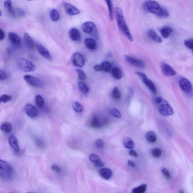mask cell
Segmentation results:
<instances>
[{
    "label": "cell",
    "instance_id": "obj_12",
    "mask_svg": "<svg viewBox=\"0 0 193 193\" xmlns=\"http://www.w3.org/2000/svg\"><path fill=\"white\" fill-rule=\"evenodd\" d=\"M38 52L43 57L47 60L50 61L52 59V56L50 52L45 47L40 44H37L36 45Z\"/></svg>",
    "mask_w": 193,
    "mask_h": 193
},
{
    "label": "cell",
    "instance_id": "obj_57",
    "mask_svg": "<svg viewBox=\"0 0 193 193\" xmlns=\"http://www.w3.org/2000/svg\"><path fill=\"white\" fill-rule=\"evenodd\" d=\"M27 1H33V0H27Z\"/></svg>",
    "mask_w": 193,
    "mask_h": 193
},
{
    "label": "cell",
    "instance_id": "obj_30",
    "mask_svg": "<svg viewBox=\"0 0 193 193\" xmlns=\"http://www.w3.org/2000/svg\"><path fill=\"white\" fill-rule=\"evenodd\" d=\"M50 17L52 21L56 22L59 20L60 14L59 12L55 9H52L50 12Z\"/></svg>",
    "mask_w": 193,
    "mask_h": 193
},
{
    "label": "cell",
    "instance_id": "obj_50",
    "mask_svg": "<svg viewBox=\"0 0 193 193\" xmlns=\"http://www.w3.org/2000/svg\"><path fill=\"white\" fill-rule=\"evenodd\" d=\"M94 165L96 167H101L105 166V163H103L102 161L101 160L97 162L96 163H94Z\"/></svg>",
    "mask_w": 193,
    "mask_h": 193
},
{
    "label": "cell",
    "instance_id": "obj_26",
    "mask_svg": "<svg viewBox=\"0 0 193 193\" xmlns=\"http://www.w3.org/2000/svg\"><path fill=\"white\" fill-rule=\"evenodd\" d=\"M12 170L0 169V177L3 179L8 180L12 178Z\"/></svg>",
    "mask_w": 193,
    "mask_h": 193
},
{
    "label": "cell",
    "instance_id": "obj_44",
    "mask_svg": "<svg viewBox=\"0 0 193 193\" xmlns=\"http://www.w3.org/2000/svg\"><path fill=\"white\" fill-rule=\"evenodd\" d=\"M185 46L187 48L192 50L193 48V40L192 38L185 40Z\"/></svg>",
    "mask_w": 193,
    "mask_h": 193
},
{
    "label": "cell",
    "instance_id": "obj_24",
    "mask_svg": "<svg viewBox=\"0 0 193 193\" xmlns=\"http://www.w3.org/2000/svg\"><path fill=\"white\" fill-rule=\"evenodd\" d=\"M24 40L27 46L29 48L32 49L34 47V42L33 39L27 33H25L24 35Z\"/></svg>",
    "mask_w": 193,
    "mask_h": 193
},
{
    "label": "cell",
    "instance_id": "obj_36",
    "mask_svg": "<svg viewBox=\"0 0 193 193\" xmlns=\"http://www.w3.org/2000/svg\"><path fill=\"white\" fill-rule=\"evenodd\" d=\"M112 97L115 100H119L121 97V94L117 87H115L112 92Z\"/></svg>",
    "mask_w": 193,
    "mask_h": 193
},
{
    "label": "cell",
    "instance_id": "obj_53",
    "mask_svg": "<svg viewBox=\"0 0 193 193\" xmlns=\"http://www.w3.org/2000/svg\"><path fill=\"white\" fill-rule=\"evenodd\" d=\"M134 91L132 88H130L129 89V91L128 93V96L129 98H131L133 95Z\"/></svg>",
    "mask_w": 193,
    "mask_h": 193
},
{
    "label": "cell",
    "instance_id": "obj_43",
    "mask_svg": "<svg viewBox=\"0 0 193 193\" xmlns=\"http://www.w3.org/2000/svg\"><path fill=\"white\" fill-rule=\"evenodd\" d=\"M162 154L161 151L158 148H155L152 150V156L156 158H158L161 156Z\"/></svg>",
    "mask_w": 193,
    "mask_h": 193
},
{
    "label": "cell",
    "instance_id": "obj_33",
    "mask_svg": "<svg viewBox=\"0 0 193 193\" xmlns=\"http://www.w3.org/2000/svg\"><path fill=\"white\" fill-rule=\"evenodd\" d=\"M147 188L146 185H141L133 189L132 192L133 193H143L146 191Z\"/></svg>",
    "mask_w": 193,
    "mask_h": 193
},
{
    "label": "cell",
    "instance_id": "obj_41",
    "mask_svg": "<svg viewBox=\"0 0 193 193\" xmlns=\"http://www.w3.org/2000/svg\"><path fill=\"white\" fill-rule=\"evenodd\" d=\"M12 99L11 96L7 94H3L0 96V103L7 102Z\"/></svg>",
    "mask_w": 193,
    "mask_h": 193
},
{
    "label": "cell",
    "instance_id": "obj_31",
    "mask_svg": "<svg viewBox=\"0 0 193 193\" xmlns=\"http://www.w3.org/2000/svg\"><path fill=\"white\" fill-rule=\"evenodd\" d=\"M78 86H79V90L83 94L87 95L90 92V88L86 84L82 82H79L78 83Z\"/></svg>",
    "mask_w": 193,
    "mask_h": 193
},
{
    "label": "cell",
    "instance_id": "obj_37",
    "mask_svg": "<svg viewBox=\"0 0 193 193\" xmlns=\"http://www.w3.org/2000/svg\"><path fill=\"white\" fill-rule=\"evenodd\" d=\"M36 102L38 107L42 108L44 105L45 101L42 96L40 95H37L36 96Z\"/></svg>",
    "mask_w": 193,
    "mask_h": 193
},
{
    "label": "cell",
    "instance_id": "obj_4",
    "mask_svg": "<svg viewBox=\"0 0 193 193\" xmlns=\"http://www.w3.org/2000/svg\"><path fill=\"white\" fill-rule=\"evenodd\" d=\"M17 65L19 68L23 72H33L36 69L35 65L32 62L24 58H19L16 61Z\"/></svg>",
    "mask_w": 193,
    "mask_h": 193
},
{
    "label": "cell",
    "instance_id": "obj_38",
    "mask_svg": "<svg viewBox=\"0 0 193 193\" xmlns=\"http://www.w3.org/2000/svg\"><path fill=\"white\" fill-rule=\"evenodd\" d=\"M101 66L103 70L105 72H110L111 70V65L108 62H103L101 64Z\"/></svg>",
    "mask_w": 193,
    "mask_h": 193
},
{
    "label": "cell",
    "instance_id": "obj_3",
    "mask_svg": "<svg viewBox=\"0 0 193 193\" xmlns=\"http://www.w3.org/2000/svg\"><path fill=\"white\" fill-rule=\"evenodd\" d=\"M155 102L157 106L158 112L163 116H168L174 114V111L168 102L161 97H156Z\"/></svg>",
    "mask_w": 193,
    "mask_h": 193
},
{
    "label": "cell",
    "instance_id": "obj_13",
    "mask_svg": "<svg viewBox=\"0 0 193 193\" xmlns=\"http://www.w3.org/2000/svg\"><path fill=\"white\" fill-rule=\"evenodd\" d=\"M25 111L28 116L31 118L35 117L37 115V110L34 106L27 104L25 107Z\"/></svg>",
    "mask_w": 193,
    "mask_h": 193
},
{
    "label": "cell",
    "instance_id": "obj_10",
    "mask_svg": "<svg viewBox=\"0 0 193 193\" xmlns=\"http://www.w3.org/2000/svg\"><path fill=\"white\" fill-rule=\"evenodd\" d=\"M124 57L129 63L134 66L138 68H143L145 67L144 63L141 60L127 55L125 56Z\"/></svg>",
    "mask_w": 193,
    "mask_h": 193
},
{
    "label": "cell",
    "instance_id": "obj_39",
    "mask_svg": "<svg viewBox=\"0 0 193 193\" xmlns=\"http://www.w3.org/2000/svg\"><path fill=\"white\" fill-rule=\"evenodd\" d=\"M109 112L111 115L114 116V117L120 118L121 117V112L119 110L115 108H110L109 110Z\"/></svg>",
    "mask_w": 193,
    "mask_h": 193
},
{
    "label": "cell",
    "instance_id": "obj_18",
    "mask_svg": "<svg viewBox=\"0 0 193 193\" xmlns=\"http://www.w3.org/2000/svg\"><path fill=\"white\" fill-rule=\"evenodd\" d=\"M84 43L85 46L89 50H95L97 48V43L96 41L92 38H86L85 40Z\"/></svg>",
    "mask_w": 193,
    "mask_h": 193
},
{
    "label": "cell",
    "instance_id": "obj_21",
    "mask_svg": "<svg viewBox=\"0 0 193 193\" xmlns=\"http://www.w3.org/2000/svg\"><path fill=\"white\" fill-rule=\"evenodd\" d=\"M8 36L10 41L14 44H19L21 43V38L14 32H9Z\"/></svg>",
    "mask_w": 193,
    "mask_h": 193
},
{
    "label": "cell",
    "instance_id": "obj_52",
    "mask_svg": "<svg viewBox=\"0 0 193 193\" xmlns=\"http://www.w3.org/2000/svg\"><path fill=\"white\" fill-rule=\"evenodd\" d=\"M5 38V34L3 31L0 28V41H2Z\"/></svg>",
    "mask_w": 193,
    "mask_h": 193
},
{
    "label": "cell",
    "instance_id": "obj_11",
    "mask_svg": "<svg viewBox=\"0 0 193 193\" xmlns=\"http://www.w3.org/2000/svg\"><path fill=\"white\" fill-rule=\"evenodd\" d=\"M162 71L164 74L167 76H174L176 74V71L172 67L167 63H162L161 65Z\"/></svg>",
    "mask_w": 193,
    "mask_h": 193
},
{
    "label": "cell",
    "instance_id": "obj_9",
    "mask_svg": "<svg viewBox=\"0 0 193 193\" xmlns=\"http://www.w3.org/2000/svg\"><path fill=\"white\" fill-rule=\"evenodd\" d=\"M179 85L182 90L187 93H190L192 90V84L186 78H182L179 82Z\"/></svg>",
    "mask_w": 193,
    "mask_h": 193
},
{
    "label": "cell",
    "instance_id": "obj_34",
    "mask_svg": "<svg viewBox=\"0 0 193 193\" xmlns=\"http://www.w3.org/2000/svg\"><path fill=\"white\" fill-rule=\"evenodd\" d=\"M0 169L12 170V168L11 165L7 162L0 159Z\"/></svg>",
    "mask_w": 193,
    "mask_h": 193
},
{
    "label": "cell",
    "instance_id": "obj_8",
    "mask_svg": "<svg viewBox=\"0 0 193 193\" xmlns=\"http://www.w3.org/2000/svg\"><path fill=\"white\" fill-rule=\"evenodd\" d=\"M63 5L65 12L70 16H75L80 13L79 10L73 5L67 2H63Z\"/></svg>",
    "mask_w": 193,
    "mask_h": 193
},
{
    "label": "cell",
    "instance_id": "obj_2",
    "mask_svg": "<svg viewBox=\"0 0 193 193\" xmlns=\"http://www.w3.org/2000/svg\"><path fill=\"white\" fill-rule=\"evenodd\" d=\"M114 12L116 22L120 30L126 36L129 41L131 42L133 41V38L126 22L123 10L119 7H117L115 8Z\"/></svg>",
    "mask_w": 193,
    "mask_h": 193
},
{
    "label": "cell",
    "instance_id": "obj_22",
    "mask_svg": "<svg viewBox=\"0 0 193 193\" xmlns=\"http://www.w3.org/2000/svg\"><path fill=\"white\" fill-rule=\"evenodd\" d=\"M4 5L10 16L12 17H14L15 16V12L12 6L11 1L7 0L5 2Z\"/></svg>",
    "mask_w": 193,
    "mask_h": 193
},
{
    "label": "cell",
    "instance_id": "obj_51",
    "mask_svg": "<svg viewBox=\"0 0 193 193\" xmlns=\"http://www.w3.org/2000/svg\"><path fill=\"white\" fill-rule=\"evenodd\" d=\"M94 70L96 71V72H100L103 71L101 65H96L94 67Z\"/></svg>",
    "mask_w": 193,
    "mask_h": 193
},
{
    "label": "cell",
    "instance_id": "obj_46",
    "mask_svg": "<svg viewBox=\"0 0 193 193\" xmlns=\"http://www.w3.org/2000/svg\"><path fill=\"white\" fill-rule=\"evenodd\" d=\"M161 172L165 176L166 178L167 179H170L171 178V176L170 172L165 167H163L161 169Z\"/></svg>",
    "mask_w": 193,
    "mask_h": 193
},
{
    "label": "cell",
    "instance_id": "obj_35",
    "mask_svg": "<svg viewBox=\"0 0 193 193\" xmlns=\"http://www.w3.org/2000/svg\"><path fill=\"white\" fill-rule=\"evenodd\" d=\"M72 108L75 111L78 113L82 112L83 110L82 105L77 101H75L73 103Z\"/></svg>",
    "mask_w": 193,
    "mask_h": 193
},
{
    "label": "cell",
    "instance_id": "obj_47",
    "mask_svg": "<svg viewBox=\"0 0 193 193\" xmlns=\"http://www.w3.org/2000/svg\"><path fill=\"white\" fill-rule=\"evenodd\" d=\"M52 169L53 171L57 173H59L61 172V168L59 166L56 165H53L52 166Z\"/></svg>",
    "mask_w": 193,
    "mask_h": 193
},
{
    "label": "cell",
    "instance_id": "obj_29",
    "mask_svg": "<svg viewBox=\"0 0 193 193\" xmlns=\"http://www.w3.org/2000/svg\"><path fill=\"white\" fill-rule=\"evenodd\" d=\"M1 129L3 132L8 133L11 131L12 129V126L11 124L8 122L3 123L1 126Z\"/></svg>",
    "mask_w": 193,
    "mask_h": 193
},
{
    "label": "cell",
    "instance_id": "obj_19",
    "mask_svg": "<svg viewBox=\"0 0 193 193\" xmlns=\"http://www.w3.org/2000/svg\"><path fill=\"white\" fill-rule=\"evenodd\" d=\"M160 32L163 38L165 39H167L172 33L173 30L170 27L165 26L160 28Z\"/></svg>",
    "mask_w": 193,
    "mask_h": 193
},
{
    "label": "cell",
    "instance_id": "obj_20",
    "mask_svg": "<svg viewBox=\"0 0 193 193\" xmlns=\"http://www.w3.org/2000/svg\"><path fill=\"white\" fill-rule=\"evenodd\" d=\"M142 81L145 84L146 86L151 92L153 94H156V89L155 85L151 80L147 79V77L142 79Z\"/></svg>",
    "mask_w": 193,
    "mask_h": 193
},
{
    "label": "cell",
    "instance_id": "obj_14",
    "mask_svg": "<svg viewBox=\"0 0 193 193\" xmlns=\"http://www.w3.org/2000/svg\"><path fill=\"white\" fill-rule=\"evenodd\" d=\"M99 173L102 178L106 180L111 179L113 175L112 171L110 169L106 167L100 169Z\"/></svg>",
    "mask_w": 193,
    "mask_h": 193
},
{
    "label": "cell",
    "instance_id": "obj_1",
    "mask_svg": "<svg viewBox=\"0 0 193 193\" xmlns=\"http://www.w3.org/2000/svg\"><path fill=\"white\" fill-rule=\"evenodd\" d=\"M143 7L146 11L154 14L159 18H166L169 16V12L166 9L161 7L156 2L148 0L145 2Z\"/></svg>",
    "mask_w": 193,
    "mask_h": 193
},
{
    "label": "cell",
    "instance_id": "obj_32",
    "mask_svg": "<svg viewBox=\"0 0 193 193\" xmlns=\"http://www.w3.org/2000/svg\"><path fill=\"white\" fill-rule=\"evenodd\" d=\"M90 124L92 127L95 128H99L101 127L102 125L101 122L100 121L96 116H94L92 118Z\"/></svg>",
    "mask_w": 193,
    "mask_h": 193
},
{
    "label": "cell",
    "instance_id": "obj_28",
    "mask_svg": "<svg viewBox=\"0 0 193 193\" xmlns=\"http://www.w3.org/2000/svg\"><path fill=\"white\" fill-rule=\"evenodd\" d=\"M112 73L113 77L116 79L120 80L122 77V73L121 70L118 67H114L113 68Z\"/></svg>",
    "mask_w": 193,
    "mask_h": 193
},
{
    "label": "cell",
    "instance_id": "obj_16",
    "mask_svg": "<svg viewBox=\"0 0 193 193\" xmlns=\"http://www.w3.org/2000/svg\"><path fill=\"white\" fill-rule=\"evenodd\" d=\"M147 33L148 37L152 41L158 43L162 42V39L161 38L154 30L150 29L147 32Z\"/></svg>",
    "mask_w": 193,
    "mask_h": 193
},
{
    "label": "cell",
    "instance_id": "obj_23",
    "mask_svg": "<svg viewBox=\"0 0 193 193\" xmlns=\"http://www.w3.org/2000/svg\"><path fill=\"white\" fill-rule=\"evenodd\" d=\"M145 137L147 141L151 143H155L157 140L156 134L152 131L147 132L145 135Z\"/></svg>",
    "mask_w": 193,
    "mask_h": 193
},
{
    "label": "cell",
    "instance_id": "obj_5",
    "mask_svg": "<svg viewBox=\"0 0 193 193\" xmlns=\"http://www.w3.org/2000/svg\"><path fill=\"white\" fill-rule=\"evenodd\" d=\"M82 29L86 33H93L96 35L97 32V29L95 24L92 22H87L82 25Z\"/></svg>",
    "mask_w": 193,
    "mask_h": 193
},
{
    "label": "cell",
    "instance_id": "obj_27",
    "mask_svg": "<svg viewBox=\"0 0 193 193\" xmlns=\"http://www.w3.org/2000/svg\"><path fill=\"white\" fill-rule=\"evenodd\" d=\"M123 145L126 148L132 149L134 148L135 145L133 141L130 138H126L123 140Z\"/></svg>",
    "mask_w": 193,
    "mask_h": 193
},
{
    "label": "cell",
    "instance_id": "obj_17",
    "mask_svg": "<svg viewBox=\"0 0 193 193\" xmlns=\"http://www.w3.org/2000/svg\"><path fill=\"white\" fill-rule=\"evenodd\" d=\"M69 36L72 41H77L81 39V35L79 31L77 29L72 28L69 31Z\"/></svg>",
    "mask_w": 193,
    "mask_h": 193
},
{
    "label": "cell",
    "instance_id": "obj_15",
    "mask_svg": "<svg viewBox=\"0 0 193 193\" xmlns=\"http://www.w3.org/2000/svg\"><path fill=\"white\" fill-rule=\"evenodd\" d=\"M8 142L9 145L13 149L14 152L17 153L19 152V148L17 143V138L15 136L11 135L8 138Z\"/></svg>",
    "mask_w": 193,
    "mask_h": 193
},
{
    "label": "cell",
    "instance_id": "obj_7",
    "mask_svg": "<svg viewBox=\"0 0 193 193\" xmlns=\"http://www.w3.org/2000/svg\"><path fill=\"white\" fill-rule=\"evenodd\" d=\"M23 78L25 81L32 86L38 87V88L43 87L42 82L37 78L28 75L24 76Z\"/></svg>",
    "mask_w": 193,
    "mask_h": 193
},
{
    "label": "cell",
    "instance_id": "obj_40",
    "mask_svg": "<svg viewBox=\"0 0 193 193\" xmlns=\"http://www.w3.org/2000/svg\"><path fill=\"white\" fill-rule=\"evenodd\" d=\"M76 72L78 74V78L81 81H84L86 79L85 74L83 70L81 69H77L76 70Z\"/></svg>",
    "mask_w": 193,
    "mask_h": 193
},
{
    "label": "cell",
    "instance_id": "obj_54",
    "mask_svg": "<svg viewBox=\"0 0 193 193\" xmlns=\"http://www.w3.org/2000/svg\"><path fill=\"white\" fill-rule=\"evenodd\" d=\"M127 163H128V165L129 166H131L132 167H135V164L134 163V162L131 161V160H129Z\"/></svg>",
    "mask_w": 193,
    "mask_h": 193
},
{
    "label": "cell",
    "instance_id": "obj_6",
    "mask_svg": "<svg viewBox=\"0 0 193 193\" xmlns=\"http://www.w3.org/2000/svg\"><path fill=\"white\" fill-rule=\"evenodd\" d=\"M72 62L75 66L82 68L85 65V59L83 56L79 52H75L72 55Z\"/></svg>",
    "mask_w": 193,
    "mask_h": 193
},
{
    "label": "cell",
    "instance_id": "obj_25",
    "mask_svg": "<svg viewBox=\"0 0 193 193\" xmlns=\"http://www.w3.org/2000/svg\"><path fill=\"white\" fill-rule=\"evenodd\" d=\"M108 6L109 11V17L111 21L114 19V10L111 0H105Z\"/></svg>",
    "mask_w": 193,
    "mask_h": 193
},
{
    "label": "cell",
    "instance_id": "obj_45",
    "mask_svg": "<svg viewBox=\"0 0 193 193\" xmlns=\"http://www.w3.org/2000/svg\"><path fill=\"white\" fill-rule=\"evenodd\" d=\"M95 145L98 148L101 149L103 148L104 146V144L102 140L101 139H98L95 141Z\"/></svg>",
    "mask_w": 193,
    "mask_h": 193
},
{
    "label": "cell",
    "instance_id": "obj_55",
    "mask_svg": "<svg viewBox=\"0 0 193 193\" xmlns=\"http://www.w3.org/2000/svg\"><path fill=\"white\" fill-rule=\"evenodd\" d=\"M18 12L20 14V16H24L25 14V12L21 9H18Z\"/></svg>",
    "mask_w": 193,
    "mask_h": 193
},
{
    "label": "cell",
    "instance_id": "obj_48",
    "mask_svg": "<svg viewBox=\"0 0 193 193\" xmlns=\"http://www.w3.org/2000/svg\"><path fill=\"white\" fill-rule=\"evenodd\" d=\"M129 155L130 156H135L136 157H138V154L137 152L135 151L132 150V149L129 152Z\"/></svg>",
    "mask_w": 193,
    "mask_h": 193
},
{
    "label": "cell",
    "instance_id": "obj_42",
    "mask_svg": "<svg viewBox=\"0 0 193 193\" xmlns=\"http://www.w3.org/2000/svg\"><path fill=\"white\" fill-rule=\"evenodd\" d=\"M89 158H90L91 161H92L94 163L97 162L101 160V158L99 156L94 154H91L89 156Z\"/></svg>",
    "mask_w": 193,
    "mask_h": 193
},
{
    "label": "cell",
    "instance_id": "obj_49",
    "mask_svg": "<svg viewBox=\"0 0 193 193\" xmlns=\"http://www.w3.org/2000/svg\"><path fill=\"white\" fill-rule=\"evenodd\" d=\"M6 78V74L3 71L0 70V81H3Z\"/></svg>",
    "mask_w": 193,
    "mask_h": 193
},
{
    "label": "cell",
    "instance_id": "obj_56",
    "mask_svg": "<svg viewBox=\"0 0 193 193\" xmlns=\"http://www.w3.org/2000/svg\"><path fill=\"white\" fill-rule=\"evenodd\" d=\"M2 16V12L1 9H0V17Z\"/></svg>",
    "mask_w": 193,
    "mask_h": 193
}]
</instances>
